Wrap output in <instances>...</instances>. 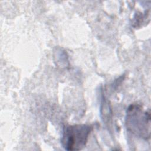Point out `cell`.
<instances>
[{
    "label": "cell",
    "instance_id": "6da1fadb",
    "mask_svg": "<svg viewBox=\"0 0 151 151\" xmlns=\"http://www.w3.org/2000/svg\"><path fill=\"white\" fill-rule=\"evenodd\" d=\"M126 126L127 130L145 140L150 136V114L140 104L130 105L126 111Z\"/></svg>",
    "mask_w": 151,
    "mask_h": 151
},
{
    "label": "cell",
    "instance_id": "7a4b0ae2",
    "mask_svg": "<svg viewBox=\"0 0 151 151\" xmlns=\"http://www.w3.org/2000/svg\"><path fill=\"white\" fill-rule=\"evenodd\" d=\"M93 127L87 124L69 125L64 127L61 140L63 147L67 150H80L88 141Z\"/></svg>",
    "mask_w": 151,
    "mask_h": 151
}]
</instances>
